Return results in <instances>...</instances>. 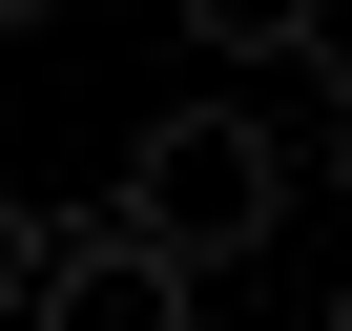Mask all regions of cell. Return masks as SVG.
Here are the masks:
<instances>
[{
    "label": "cell",
    "instance_id": "1",
    "mask_svg": "<svg viewBox=\"0 0 352 331\" xmlns=\"http://www.w3.org/2000/svg\"><path fill=\"white\" fill-rule=\"evenodd\" d=\"M270 207H290V145L249 124V104H187V124H145V166H124V228L166 249V269H249L270 249Z\"/></svg>",
    "mask_w": 352,
    "mask_h": 331
},
{
    "label": "cell",
    "instance_id": "2",
    "mask_svg": "<svg viewBox=\"0 0 352 331\" xmlns=\"http://www.w3.org/2000/svg\"><path fill=\"white\" fill-rule=\"evenodd\" d=\"M21 331H187V269L124 207H63V228H21Z\"/></svg>",
    "mask_w": 352,
    "mask_h": 331
},
{
    "label": "cell",
    "instance_id": "3",
    "mask_svg": "<svg viewBox=\"0 0 352 331\" xmlns=\"http://www.w3.org/2000/svg\"><path fill=\"white\" fill-rule=\"evenodd\" d=\"M187 21H208V42H249V62H270V42H311V0H187Z\"/></svg>",
    "mask_w": 352,
    "mask_h": 331
},
{
    "label": "cell",
    "instance_id": "4",
    "mask_svg": "<svg viewBox=\"0 0 352 331\" xmlns=\"http://www.w3.org/2000/svg\"><path fill=\"white\" fill-rule=\"evenodd\" d=\"M331 166H352V104H331Z\"/></svg>",
    "mask_w": 352,
    "mask_h": 331
},
{
    "label": "cell",
    "instance_id": "5",
    "mask_svg": "<svg viewBox=\"0 0 352 331\" xmlns=\"http://www.w3.org/2000/svg\"><path fill=\"white\" fill-rule=\"evenodd\" d=\"M21 21H63V0H21Z\"/></svg>",
    "mask_w": 352,
    "mask_h": 331
},
{
    "label": "cell",
    "instance_id": "6",
    "mask_svg": "<svg viewBox=\"0 0 352 331\" xmlns=\"http://www.w3.org/2000/svg\"><path fill=\"white\" fill-rule=\"evenodd\" d=\"M331 331H352V290H331Z\"/></svg>",
    "mask_w": 352,
    "mask_h": 331
}]
</instances>
